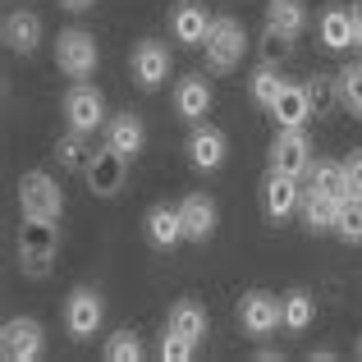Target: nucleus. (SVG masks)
<instances>
[{"label": "nucleus", "instance_id": "14", "mask_svg": "<svg viewBox=\"0 0 362 362\" xmlns=\"http://www.w3.org/2000/svg\"><path fill=\"white\" fill-rule=\"evenodd\" d=\"M179 216H184L188 243H206L216 234V221H221V211H216V202L206 193H188L184 202H179Z\"/></svg>", "mask_w": 362, "mask_h": 362}, {"label": "nucleus", "instance_id": "1", "mask_svg": "<svg viewBox=\"0 0 362 362\" xmlns=\"http://www.w3.org/2000/svg\"><path fill=\"white\" fill-rule=\"evenodd\" d=\"M97 64H101V46L88 28H64L55 37V69L69 74L74 83H88L97 74Z\"/></svg>", "mask_w": 362, "mask_h": 362}, {"label": "nucleus", "instance_id": "2", "mask_svg": "<svg viewBox=\"0 0 362 362\" xmlns=\"http://www.w3.org/2000/svg\"><path fill=\"white\" fill-rule=\"evenodd\" d=\"M18 211L37 216V221H60L64 216V193L46 170H28L18 179Z\"/></svg>", "mask_w": 362, "mask_h": 362}, {"label": "nucleus", "instance_id": "7", "mask_svg": "<svg viewBox=\"0 0 362 362\" xmlns=\"http://www.w3.org/2000/svg\"><path fill=\"white\" fill-rule=\"evenodd\" d=\"M271 170L280 175H293V179H308L312 170V138L303 129H275L271 138Z\"/></svg>", "mask_w": 362, "mask_h": 362}, {"label": "nucleus", "instance_id": "37", "mask_svg": "<svg viewBox=\"0 0 362 362\" xmlns=\"http://www.w3.org/2000/svg\"><path fill=\"white\" fill-rule=\"evenodd\" d=\"M64 9H88V5H97V0H60Z\"/></svg>", "mask_w": 362, "mask_h": 362}, {"label": "nucleus", "instance_id": "36", "mask_svg": "<svg viewBox=\"0 0 362 362\" xmlns=\"http://www.w3.org/2000/svg\"><path fill=\"white\" fill-rule=\"evenodd\" d=\"M344 170H349V184H354V193H362V147H354L344 156Z\"/></svg>", "mask_w": 362, "mask_h": 362}, {"label": "nucleus", "instance_id": "25", "mask_svg": "<svg viewBox=\"0 0 362 362\" xmlns=\"http://www.w3.org/2000/svg\"><path fill=\"white\" fill-rule=\"evenodd\" d=\"M284 83H289V78L280 74V64H262V69L247 78V97H252L262 110H271V106H275V97L284 92Z\"/></svg>", "mask_w": 362, "mask_h": 362}, {"label": "nucleus", "instance_id": "40", "mask_svg": "<svg viewBox=\"0 0 362 362\" xmlns=\"http://www.w3.org/2000/svg\"><path fill=\"white\" fill-rule=\"evenodd\" d=\"M358 358H362V339H358Z\"/></svg>", "mask_w": 362, "mask_h": 362}, {"label": "nucleus", "instance_id": "27", "mask_svg": "<svg viewBox=\"0 0 362 362\" xmlns=\"http://www.w3.org/2000/svg\"><path fill=\"white\" fill-rule=\"evenodd\" d=\"M312 317H317V298H312L308 289H289L284 293V330L303 335V330L312 326Z\"/></svg>", "mask_w": 362, "mask_h": 362}, {"label": "nucleus", "instance_id": "18", "mask_svg": "<svg viewBox=\"0 0 362 362\" xmlns=\"http://www.w3.org/2000/svg\"><path fill=\"white\" fill-rule=\"evenodd\" d=\"M271 115L280 129H303L312 119V101H308V83H284V92L275 97Z\"/></svg>", "mask_w": 362, "mask_h": 362}, {"label": "nucleus", "instance_id": "4", "mask_svg": "<svg viewBox=\"0 0 362 362\" xmlns=\"http://www.w3.org/2000/svg\"><path fill=\"white\" fill-rule=\"evenodd\" d=\"M101 321H106V298H101L97 289H88V284L69 289V298H64V335L92 339L101 330Z\"/></svg>", "mask_w": 362, "mask_h": 362}, {"label": "nucleus", "instance_id": "22", "mask_svg": "<svg viewBox=\"0 0 362 362\" xmlns=\"http://www.w3.org/2000/svg\"><path fill=\"white\" fill-rule=\"evenodd\" d=\"M308 188H321V193L339 197V202H344V197L354 193L344 160H312V170H308Z\"/></svg>", "mask_w": 362, "mask_h": 362}, {"label": "nucleus", "instance_id": "11", "mask_svg": "<svg viewBox=\"0 0 362 362\" xmlns=\"http://www.w3.org/2000/svg\"><path fill=\"white\" fill-rule=\"evenodd\" d=\"M303 206V188L293 175H280V170H271L262 184V211L271 216V221H289L293 211Z\"/></svg>", "mask_w": 362, "mask_h": 362}, {"label": "nucleus", "instance_id": "35", "mask_svg": "<svg viewBox=\"0 0 362 362\" xmlns=\"http://www.w3.org/2000/svg\"><path fill=\"white\" fill-rule=\"evenodd\" d=\"M51 262H55V252H18V271H23L28 280H46V275H51Z\"/></svg>", "mask_w": 362, "mask_h": 362}, {"label": "nucleus", "instance_id": "6", "mask_svg": "<svg viewBox=\"0 0 362 362\" xmlns=\"http://www.w3.org/2000/svg\"><path fill=\"white\" fill-rule=\"evenodd\" d=\"M42 349H46L42 321H33V317L5 321V330H0V358L5 362H33V358H42Z\"/></svg>", "mask_w": 362, "mask_h": 362}, {"label": "nucleus", "instance_id": "33", "mask_svg": "<svg viewBox=\"0 0 362 362\" xmlns=\"http://www.w3.org/2000/svg\"><path fill=\"white\" fill-rule=\"evenodd\" d=\"M339 97H344V110L354 119H362V60L339 69Z\"/></svg>", "mask_w": 362, "mask_h": 362}, {"label": "nucleus", "instance_id": "32", "mask_svg": "<svg viewBox=\"0 0 362 362\" xmlns=\"http://www.w3.org/2000/svg\"><path fill=\"white\" fill-rule=\"evenodd\" d=\"M83 138H88V133H74L69 129L60 142H55V160H60V170H83V165H88L92 151L83 147Z\"/></svg>", "mask_w": 362, "mask_h": 362}, {"label": "nucleus", "instance_id": "28", "mask_svg": "<svg viewBox=\"0 0 362 362\" xmlns=\"http://www.w3.org/2000/svg\"><path fill=\"white\" fill-rule=\"evenodd\" d=\"M266 23L289 33V37H298L303 28H308V9H303V0H271V5H266Z\"/></svg>", "mask_w": 362, "mask_h": 362}, {"label": "nucleus", "instance_id": "29", "mask_svg": "<svg viewBox=\"0 0 362 362\" xmlns=\"http://www.w3.org/2000/svg\"><path fill=\"white\" fill-rule=\"evenodd\" d=\"M335 234H339L344 243H362V193H349L344 202H339Z\"/></svg>", "mask_w": 362, "mask_h": 362}, {"label": "nucleus", "instance_id": "17", "mask_svg": "<svg viewBox=\"0 0 362 362\" xmlns=\"http://www.w3.org/2000/svg\"><path fill=\"white\" fill-rule=\"evenodd\" d=\"M5 46L14 55H37V46H42V18L33 14V9H14V14L5 18Z\"/></svg>", "mask_w": 362, "mask_h": 362}, {"label": "nucleus", "instance_id": "26", "mask_svg": "<svg viewBox=\"0 0 362 362\" xmlns=\"http://www.w3.org/2000/svg\"><path fill=\"white\" fill-rule=\"evenodd\" d=\"M308 101H312V115H317V119L335 115V110L344 106V97H339V78H330V74L308 78Z\"/></svg>", "mask_w": 362, "mask_h": 362}, {"label": "nucleus", "instance_id": "8", "mask_svg": "<svg viewBox=\"0 0 362 362\" xmlns=\"http://www.w3.org/2000/svg\"><path fill=\"white\" fill-rule=\"evenodd\" d=\"M124 175H129V156H119L115 147H97L88 156V165H83V179H88V188L97 197H115L119 188H124Z\"/></svg>", "mask_w": 362, "mask_h": 362}, {"label": "nucleus", "instance_id": "20", "mask_svg": "<svg viewBox=\"0 0 362 362\" xmlns=\"http://www.w3.org/2000/svg\"><path fill=\"white\" fill-rule=\"evenodd\" d=\"M298 211H303V221H308L312 234H326V230H335V221H339V197L321 193V188H303Z\"/></svg>", "mask_w": 362, "mask_h": 362}, {"label": "nucleus", "instance_id": "24", "mask_svg": "<svg viewBox=\"0 0 362 362\" xmlns=\"http://www.w3.org/2000/svg\"><path fill=\"white\" fill-rule=\"evenodd\" d=\"M165 330H179L184 339H206V312L197 308L193 298H179L175 308H170V321H165Z\"/></svg>", "mask_w": 362, "mask_h": 362}, {"label": "nucleus", "instance_id": "38", "mask_svg": "<svg viewBox=\"0 0 362 362\" xmlns=\"http://www.w3.org/2000/svg\"><path fill=\"white\" fill-rule=\"evenodd\" d=\"M349 9H354V18L362 23V0H349Z\"/></svg>", "mask_w": 362, "mask_h": 362}, {"label": "nucleus", "instance_id": "16", "mask_svg": "<svg viewBox=\"0 0 362 362\" xmlns=\"http://www.w3.org/2000/svg\"><path fill=\"white\" fill-rule=\"evenodd\" d=\"M101 133H106V142L119 151V156H138V151L147 147V124L133 115V110H124V115H110Z\"/></svg>", "mask_w": 362, "mask_h": 362}, {"label": "nucleus", "instance_id": "34", "mask_svg": "<svg viewBox=\"0 0 362 362\" xmlns=\"http://www.w3.org/2000/svg\"><path fill=\"white\" fill-rule=\"evenodd\" d=\"M193 339H184V335H179V330H165V335H160V349H156V354H160V362H188V358H193Z\"/></svg>", "mask_w": 362, "mask_h": 362}, {"label": "nucleus", "instance_id": "10", "mask_svg": "<svg viewBox=\"0 0 362 362\" xmlns=\"http://www.w3.org/2000/svg\"><path fill=\"white\" fill-rule=\"evenodd\" d=\"M64 119H69L74 133H97L106 129V97H101L97 88H88V83H74L69 97H64Z\"/></svg>", "mask_w": 362, "mask_h": 362}, {"label": "nucleus", "instance_id": "15", "mask_svg": "<svg viewBox=\"0 0 362 362\" xmlns=\"http://www.w3.org/2000/svg\"><path fill=\"white\" fill-rule=\"evenodd\" d=\"M206 110H211V83H206L202 74L179 78V88H175V115L188 119V124H202Z\"/></svg>", "mask_w": 362, "mask_h": 362}, {"label": "nucleus", "instance_id": "9", "mask_svg": "<svg viewBox=\"0 0 362 362\" xmlns=\"http://www.w3.org/2000/svg\"><path fill=\"white\" fill-rule=\"evenodd\" d=\"M129 69H133V83H138L142 92H156L160 83L170 78V46L156 42V37H142L129 55Z\"/></svg>", "mask_w": 362, "mask_h": 362}, {"label": "nucleus", "instance_id": "5", "mask_svg": "<svg viewBox=\"0 0 362 362\" xmlns=\"http://www.w3.org/2000/svg\"><path fill=\"white\" fill-rule=\"evenodd\" d=\"M239 326L252 339L275 335V330L284 326V298H275V293H266V289L243 293V298H239Z\"/></svg>", "mask_w": 362, "mask_h": 362}, {"label": "nucleus", "instance_id": "31", "mask_svg": "<svg viewBox=\"0 0 362 362\" xmlns=\"http://www.w3.org/2000/svg\"><path fill=\"white\" fill-rule=\"evenodd\" d=\"M289 42H293L289 33H280V28L266 23L262 42H257V60H262V64H284V60H289Z\"/></svg>", "mask_w": 362, "mask_h": 362}, {"label": "nucleus", "instance_id": "3", "mask_svg": "<svg viewBox=\"0 0 362 362\" xmlns=\"http://www.w3.org/2000/svg\"><path fill=\"white\" fill-rule=\"evenodd\" d=\"M202 51H206V69L211 74H230L234 64L243 60V51H247L243 23L239 18H216L211 33H206V42H202Z\"/></svg>", "mask_w": 362, "mask_h": 362}, {"label": "nucleus", "instance_id": "23", "mask_svg": "<svg viewBox=\"0 0 362 362\" xmlns=\"http://www.w3.org/2000/svg\"><path fill=\"white\" fill-rule=\"evenodd\" d=\"M55 225H60V221H37V216H23V225H18V252H55V247H60Z\"/></svg>", "mask_w": 362, "mask_h": 362}, {"label": "nucleus", "instance_id": "12", "mask_svg": "<svg viewBox=\"0 0 362 362\" xmlns=\"http://www.w3.org/2000/svg\"><path fill=\"white\" fill-rule=\"evenodd\" d=\"M216 18L206 14V5H197V0H179L175 9H170V37H175L179 46H202L206 33H211Z\"/></svg>", "mask_w": 362, "mask_h": 362}, {"label": "nucleus", "instance_id": "39", "mask_svg": "<svg viewBox=\"0 0 362 362\" xmlns=\"http://www.w3.org/2000/svg\"><path fill=\"white\" fill-rule=\"evenodd\" d=\"M354 46H358V51H362V23H358V42H354Z\"/></svg>", "mask_w": 362, "mask_h": 362}, {"label": "nucleus", "instance_id": "13", "mask_svg": "<svg viewBox=\"0 0 362 362\" xmlns=\"http://www.w3.org/2000/svg\"><path fill=\"white\" fill-rule=\"evenodd\" d=\"M225 156H230V138L216 124H193V133H188V160L197 170H221Z\"/></svg>", "mask_w": 362, "mask_h": 362}, {"label": "nucleus", "instance_id": "30", "mask_svg": "<svg viewBox=\"0 0 362 362\" xmlns=\"http://www.w3.org/2000/svg\"><path fill=\"white\" fill-rule=\"evenodd\" d=\"M106 362H142V339L138 330H115V335L106 339Z\"/></svg>", "mask_w": 362, "mask_h": 362}, {"label": "nucleus", "instance_id": "21", "mask_svg": "<svg viewBox=\"0 0 362 362\" xmlns=\"http://www.w3.org/2000/svg\"><path fill=\"white\" fill-rule=\"evenodd\" d=\"M358 42V18H354V9H326L321 14V46L326 51H344V46H354Z\"/></svg>", "mask_w": 362, "mask_h": 362}, {"label": "nucleus", "instance_id": "19", "mask_svg": "<svg viewBox=\"0 0 362 362\" xmlns=\"http://www.w3.org/2000/svg\"><path fill=\"white\" fill-rule=\"evenodd\" d=\"M142 230H147V243H151V247H175V243L188 239L179 206H151L147 221H142Z\"/></svg>", "mask_w": 362, "mask_h": 362}]
</instances>
